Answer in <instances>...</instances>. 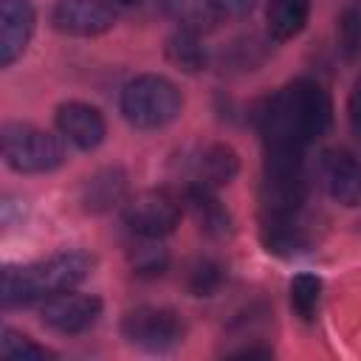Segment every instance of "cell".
I'll return each instance as SVG.
<instances>
[{
	"label": "cell",
	"instance_id": "ac0fdd59",
	"mask_svg": "<svg viewBox=\"0 0 361 361\" xmlns=\"http://www.w3.org/2000/svg\"><path fill=\"white\" fill-rule=\"evenodd\" d=\"M290 307L302 322H313L322 302V279L316 274H296L288 285Z\"/></svg>",
	"mask_w": 361,
	"mask_h": 361
},
{
	"label": "cell",
	"instance_id": "277c9868",
	"mask_svg": "<svg viewBox=\"0 0 361 361\" xmlns=\"http://www.w3.org/2000/svg\"><path fill=\"white\" fill-rule=\"evenodd\" d=\"M183 107L180 90L175 82L158 73L135 76L121 90V113L138 130H158L178 118Z\"/></svg>",
	"mask_w": 361,
	"mask_h": 361
},
{
	"label": "cell",
	"instance_id": "ba28073f",
	"mask_svg": "<svg viewBox=\"0 0 361 361\" xmlns=\"http://www.w3.org/2000/svg\"><path fill=\"white\" fill-rule=\"evenodd\" d=\"M39 316H42L45 327L65 333V336H76L96 324V319L102 316V302L87 293L65 290V293L45 299L39 307Z\"/></svg>",
	"mask_w": 361,
	"mask_h": 361
},
{
	"label": "cell",
	"instance_id": "9c48e42d",
	"mask_svg": "<svg viewBox=\"0 0 361 361\" xmlns=\"http://www.w3.org/2000/svg\"><path fill=\"white\" fill-rule=\"evenodd\" d=\"M54 28L71 37H99L113 28L116 11L107 0H59L54 6Z\"/></svg>",
	"mask_w": 361,
	"mask_h": 361
},
{
	"label": "cell",
	"instance_id": "ffe728a7",
	"mask_svg": "<svg viewBox=\"0 0 361 361\" xmlns=\"http://www.w3.org/2000/svg\"><path fill=\"white\" fill-rule=\"evenodd\" d=\"M0 355L3 358H11V361H37V358H54L56 353H51L48 347L31 341L23 333L6 327L3 330V338H0Z\"/></svg>",
	"mask_w": 361,
	"mask_h": 361
},
{
	"label": "cell",
	"instance_id": "e0dca14e",
	"mask_svg": "<svg viewBox=\"0 0 361 361\" xmlns=\"http://www.w3.org/2000/svg\"><path fill=\"white\" fill-rule=\"evenodd\" d=\"M186 197L197 214L200 228H206L209 234H226L228 231V214L223 212V206L214 200L212 189L203 186H186Z\"/></svg>",
	"mask_w": 361,
	"mask_h": 361
},
{
	"label": "cell",
	"instance_id": "4fadbf2b",
	"mask_svg": "<svg viewBox=\"0 0 361 361\" xmlns=\"http://www.w3.org/2000/svg\"><path fill=\"white\" fill-rule=\"evenodd\" d=\"M192 180L189 186H203V189H217L223 183H228L237 175V155L231 147L226 144H209L203 147L195 158H192Z\"/></svg>",
	"mask_w": 361,
	"mask_h": 361
},
{
	"label": "cell",
	"instance_id": "5bb4252c",
	"mask_svg": "<svg viewBox=\"0 0 361 361\" xmlns=\"http://www.w3.org/2000/svg\"><path fill=\"white\" fill-rule=\"evenodd\" d=\"M296 217H262V240H265L268 251L282 254V257H293L299 251H307L310 240H307V234Z\"/></svg>",
	"mask_w": 361,
	"mask_h": 361
},
{
	"label": "cell",
	"instance_id": "7402d4cb",
	"mask_svg": "<svg viewBox=\"0 0 361 361\" xmlns=\"http://www.w3.org/2000/svg\"><path fill=\"white\" fill-rule=\"evenodd\" d=\"M220 285V268L209 259H200L189 271V288L195 296H212V290Z\"/></svg>",
	"mask_w": 361,
	"mask_h": 361
},
{
	"label": "cell",
	"instance_id": "d6986e66",
	"mask_svg": "<svg viewBox=\"0 0 361 361\" xmlns=\"http://www.w3.org/2000/svg\"><path fill=\"white\" fill-rule=\"evenodd\" d=\"M166 51H169V59H172L175 65H180V68H186V71H197V68H203V62H206V54H203V48H200L197 31H192V28H180V31L169 39Z\"/></svg>",
	"mask_w": 361,
	"mask_h": 361
},
{
	"label": "cell",
	"instance_id": "3957f363",
	"mask_svg": "<svg viewBox=\"0 0 361 361\" xmlns=\"http://www.w3.org/2000/svg\"><path fill=\"white\" fill-rule=\"evenodd\" d=\"M305 152L299 149H265V169L259 186L262 217H296L307 183H305Z\"/></svg>",
	"mask_w": 361,
	"mask_h": 361
},
{
	"label": "cell",
	"instance_id": "8fae6325",
	"mask_svg": "<svg viewBox=\"0 0 361 361\" xmlns=\"http://www.w3.org/2000/svg\"><path fill=\"white\" fill-rule=\"evenodd\" d=\"M56 130L79 149H96L104 141V116L85 102H68L56 110Z\"/></svg>",
	"mask_w": 361,
	"mask_h": 361
},
{
	"label": "cell",
	"instance_id": "52a82bcc",
	"mask_svg": "<svg viewBox=\"0 0 361 361\" xmlns=\"http://www.w3.org/2000/svg\"><path fill=\"white\" fill-rule=\"evenodd\" d=\"M124 223L138 237L161 240L180 223V197L169 189H147L124 206Z\"/></svg>",
	"mask_w": 361,
	"mask_h": 361
},
{
	"label": "cell",
	"instance_id": "cb8c5ba5",
	"mask_svg": "<svg viewBox=\"0 0 361 361\" xmlns=\"http://www.w3.org/2000/svg\"><path fill=\"white\" fill-rule=\"evenodd\" d=\"M217 17H243L254 8V0H212Z\"/></svg>",
	"mask_w": 361,
	"mask_h": 361
},
{
	"label": "cell",
	"instance_id": "d4e9b609",
	"mask_svg": "<svg viewBox=\"0 0 361 361\" xmlns=\"http://www.w3.org/2000/svg\"><path fill=\"white\" fill-rule=\"evenodd\" d=\"M347 113H350V121H353L355 127H361V73H358L355 82H353L350 102H347Z\"/></svg>",
	"mask_w": 361,
	"mask_h": 361
},
{
	"label": "cell",
	"instance_id": "44dd1931",
	"mask_svg": "<svg viewBox=\"0 0 361 361\" xmlns=\"http://www.w3.org/2000/svg\"><path fill=\"white\" fill-rule=\"evenodd\" d=\"M141 240L144 243L130 251V262H133L135 274H141V276H158V274H164V268H166V251L152 237H141Z\"/></svg>",
	"mask_w": 361,
	"mask_h": 361
},
{
	"label": "cell",
	"instance_id": "9a60e30c",
	"mask_svg": "<svg viewBox=\"0 0 361 361\" xmlns=\"http://www.w3.org/2000/svg\"><path fill=\"white\" fill-rule=\"evenodd\" d=\"M310 14V0H268L265 20L274 39H293Z\"/></svg>",
	"mask_w": 361,
	"mask_h": 361
},
{
	"label": "cell",
	"instance_id": "30bf717a",
	"mask_svg": "<svg viewBox=\"0 0 361 361\" xmlns=\"http://www.w3.org/2000/svg\"><path fill=\"white\" fill-rule=\"evenodd\" d=\"M319 183L341 206H361V161L344 149H324L319 158Z\"/></svg>",
	"mask_w": 361,
	"mask_h": 361
},
{
	"label": "cell",
	"instance_id": "603a6c76",
	"mask_svg": "<svg viewBox=\"0 0 361 361\" xmlns=\"http://www.w3.org/2000/svg\"><path fill=\"white\" fill-rule=\"evenodd\" d=\"M341 45H344L347 56L361 54V6L350 8L341 20Z\"/></svg>",
	"mask_w": 361,
	"mask_h": 361
},
{
	"label": "cell",
	"instance_id": "7a4b0ae2",
	"mask_svg": "<svg viewBox=\"0 0 361 361\" xmlns=\"http://www.w3.org/2000/svg\"><path fill=\"white\" fill-rule=\"evenodd\" d=\"M90 271L93 257L85 251H62L28 265H8L3 271V305L14 307L45 302L56 293L73 290Z\"/></svg>",
	"mask_w": 361,
	"mask_h": 361
},
{
	"label": "cell",
	"instance_id": "484cf974",
	"mask_svg": "<svg viewBox=\"0 0 361 361\" xmlns=\"http://www.w3.org/2000/svg\"><path fill=\"white\" fill-rule=\"evenodd\" d=\"M113 3H121V6H135V3H141V0H113Z\"/></svg>",
	"mask_w": 361,
	"mask_h": 361
},
{
	"label": "cell",
	"instance_id": "5b68a950",
	"mask_svg": "<svg viewBox=\"0 0 361 361\" xmlns=\"http://www.w3.org/2000/svg\"><path fill=\"white\" fill-rule=\"evenodd\" d=\"M0 135H3V158L14 172H25V175L51 172L65 158L62 141L54 133L39 130L34 124L6 121Z\"/></svg>",
	"mask_w": 361,
	"mask_h": 361
},
{
	"label": "cell",
	"instance_id": "7c38bea8",
	"mask_svg": "<svg viewBox=\"0 0 361 361\" xmlns=\"http://www.w3.org/2000/svg\"><path fill=\"white\" fill-rule=\"evenodd\" d=\"M34 34V8L28 0L0 3V65L8 68L28 45Z\"/></svg>",
	"mask_w": 361,
	"mask_h": 361
},
{
	"label": "cell",
	"instance_id": "6da1fadb",
	"mask_svg": "<svg viewBox=\"0 0 361 361\" xmlns=\"http://www.w3.org/2000/svg\"><path fill=\"white\" fill-rule=\"evenodd\" d=\"M333 121L330 96L310 79H296L268 96L257 110V130L265 149H299L310 147L327 133Z\"/></svg>",
	"mask_w": 361,
	"mask_h": 361
},
{
	"label": "cell",
	"instance_id": "8992f818",
	"mask_svg": "<svg viewBox=\"0 0 361 361\" xmlns=\"http://www.w3.org/2000/svg\"><path fill=\"white\" fill-rule=\"evenodd\" d=\"M121 336L147 353H166L183 341V322L169 307H135L121 319Z\"/></svg>",
	"mask_w": 361,
	"mask_h": 361
},
{
	"label": "cell",
	"instance_id": "2e32d148",
	"mask_svg": "<svg viewBox=\"0 0 361 361\" xmlns=\"http://www.w3.org/2000/svg\"><path fill=\"white\" fill-rule=\"evenodd\" d=\"M121 195H124V172L121 169H104V172L87 178L82 203L90 212H102V209H110L116 200H121Z\"/></svg>",
	"mask_w": 361,
	"mask_h": 361
}]
</instances>
